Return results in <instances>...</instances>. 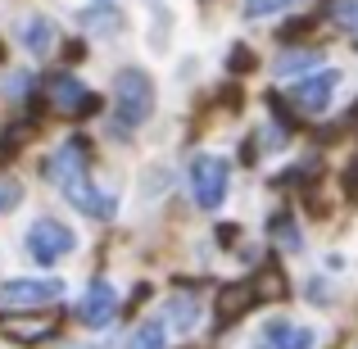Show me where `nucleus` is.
<instances>
[{
	"label": "nucleus",
	"instance_id": "obj_9",
	"mask_svg": "<svg viewBox=\"0 0 358 349\" xmlns=\"http://www.w3.org/2000/svg\"><path fill=\"white\" fill-rule=\"evenodd\" d=\"M18 41H23V50H32V55H50L55 45H59V27H55L45 14H32V18H23V27H18Z\"/></svg>",
	"mask_w": 358,
	"mask_h": 349
},
{
	"label": "nucleus",
	"instance_id": "obj_7",
	"mask_svg": "<svg viewBox=\"0 0 358 349\" xmlns=\"http://www.w3.org/2000/svg\"><path fill=\"white\" fill-rule=\"evenodd\" d=\"M313 345H317V332L290 322V318H268L254 336V349H313Z\"/></svg>",
	"mask_w": 358,
	"mask_h": 349
},
{
	"label": "nucleus",
	"instance_id": "obj_14",
	"mask_svg": "<svg viewBox=\"0 0 358 349\" xmlns=\"http://www.w3.org/2000/svg\"><path fill=\"white\" fill-rule=\"evenodd\" d=\"M168 322L164 318H150V322H141L136 332H131V341H127V349H164L168 345Z\"/></svg>",
	"mask_w": 358,
	"mask_h": 349
},
{
	"label": "nucleus",
	"instance_id": "obj_18",
	"mask_svg": "<svg viewBox=\"0 0 358 349\" xmlns=\"http://www.w3.org/2000/svg\"><path fill=\"white\" fill-rule=\"evenodd\" d=\"M18 204H23V186H18L14 177H5V182H0V213L18 209Z\"/></svg>",
	"mask_w": 358,
	"mask_h": 349
},
{
	"label": "nucleus",
	"instance_id": "obj_13",
	"mask_svg": "<svg viewBox=\"0 0 358 349\" xmlns=\"http://www.w3.org/2000/svg\"><path fill=\"white\" fill-rule=\"evenodd\" d=\"M164 322L173 327V332H191V327L200 322V304H195L191 295H177V299H168V313H164Z\"/></svg>",
	"mask_w": 358,
	"mask_h": 349
},
{
	"label": "nucleus",
	"instance_id": "obj_15",
	"mask_svg": "<svg viewBox=\"0 0 358 349\" xmlns=\"http://www.w3.org/2000/svg\"><path fill=\"white\" fill-rule=\"evenodd\" d=\"M299 0H241L245 18H272V14H290Z\"/></svg>",
	"mask_w": 358,
	"mask_h": 349
},
{
	"label": "nucleus",
	"instance_id": "obj_8",
	"mask_svg": "<svg viewBox=\"0 0 358 349\" xmlns=\"http://www.w3.org/2000/svg\"><path fill=\"white\" fill-rule=\"evenodd\" d=\"M118 313V290L109 281H91L87 295L78 299V322L82 327H109Z\"/></svg>",
	"mask_w": 358,
	"mask_h": 349
},
{
	"label": "nucleus",
	"instance_id": "obj_16",
	"mask_svg": "<svg viewBox=\"0 0 358 349\" xmlns=\"http://www.w3.org/2000/svg\"><path fill=\"white\" fill-rule=\"evenodd\" d=\"M272 236H277V245H286V250H299V232H295V218H290V213H277V218H272Z\"/></svg>",
	"mask_w": 358,
	"mask_h": 349
},
{
	"label": "nucleus",
	"instance_id": "obj_17",
	"mask_svg": "<svg viewBox=\"0 0 358 349\" xmlns=\"http://www.w3.org/2000/svg\"><path fill=\"white\" fill-rule=\"evenodd\" d=\"M331 14H336V23H341L345 32H354V36H358V0H336Z\"/></svg>",
	"mask_w": 358,
	"mask_h": 349
},
{
	"label": "nucleus",
	"instance_id": "obj_19",
	"mask_svg": "<svg viewBox=\"0 0 358 349\" xmlns=\"http://www.w3.org/2000/svg\"><path fill=\"white\" fill-rule=\"evenodd\" d=\"M350 195H358V164L350 168Z\"/></svg>",
	"mask_w": 358,
	"mask_h": 349
},
{
	"label": "nucleus",
	"instance_id": "obj_1",
	"mask_svg": "<svg viewBox=\"0 0 358 349\" xmlns=\"http://www.w3.org/2000/svg\"><path fill=\"white\" fill-rule=\"evenodd\" d=\"M87 141L82 136H69L64 141L59 150H55L50 159H45V182H55L64 191V200L73 204V209H82L87 213V218H105L109 209H114V204L105 200V195H100V186L91 182V173H87V164H91V155H87Z\"/></svg>",
	"mask_w": 358,
	"mask_h": 349
},
{
	"label": "nucleus",
	"instance_id": "obj_2",
	"mask_svg": "<svg viewBox=\"0 0 358 349\" xmlns=\"http://www.w3.org/2000/svg\"><path fill=\"white\" fill-rule=\"evenodd\" d=\"M155 114V82L145 69H122L114 78V131H136Z\"/></svg>",
	"mask_w": 358,
	"mask_h": 349
},
{
	"label": "nucleus",
	"instance_id": "obj_3",
	"mask_svg": "<svg viewBox=\"0 0 358 349\" xmlns=\"http://www.w3.org/2000/svg\"><path fill=\"white\" fill-rule=\"evenodd\" d=\"M227 186H231V164L222 155H195L191 164V195L200 209H222L227 200Z\"/></svg>",
	"mask_w": 358,
	"mask_h": 349
},
{
	"label": "nucleus",
	"instance_id": "obj_11",
	"mask_svg": "<svg viewBox=\"0 0 358 349\" xmlns=\"http://www.w3.org/2000/svg\"><path fill=\"white\" fill-rule=\"evenodd\" d=\"M254 299H259V290L245 286V281H241V286H227V290H222V299H218V327H231L245 308L254 304Z\"/></svg>",
	"mask_w": 358,
	"mask_h": 349
},
{
	"label": "nucleus",
	"instance_id": "obj_12",
	"mask_svg": "<svg viewBox=\"0 0 358 349\" xmlns=\"http://www.w3.org/2000/svg\"><path fill=\"white\" fill-rule=\"evenodd\" d=\"M317 64H322V50H317V45H304V50L277 55V78H295V73H313Z\"/></svg>",
	"mask_w": 358,
	"mask_h": 349
},
{
	"label": "nucleus",
	"instance_id": "obj_10",
	"mask_svg": "<svg viewBox=\"0 0 358 349\" xmlns=\"http://www.w3.org/2000/svg\"><path fill=\"white\" fill-rule=\"evenodd\" d=\"M45 91H50V105L55 109H82V105H87V87H82L73 73L50 78V82H45Z\"/></svg>",
	"mask_w": 358,
	"mask_h": 349
},
{
	"label": "nucleus",
	"instance_id": "obj_4",
	"mask_svg": "<svg viewBox=\"0 0 358 349\" xmlns=\"http://www.w3.org/2000/svg\"><path fill=\"white\" fill-rule=\"evenodd\" d=\"M73 250H78V232L64 227L59 218H36L27 227V254H32V263H59Z\"/></svg>",
	"mask_w": 358,
	"mask_h": 349
},
{
	"label": "nucleus",
	"instance_id": "obj_5",
	"mask_svg": "<svg viewBox=\"0 0 358 349\" xmlns=\"http://www.w3.org/2000/svg\"><path fill=\"white\" fill-rule=\"evenodd\" d=\"M341 69H322V73H304L299 82H290V105H299L304 114H327V105L336 100L341 91Z\"/></svg>",
	"mask_w": 358,
	"mask_h": 349
},
{
	"label": "nucleus",
	"instance_id": "obj_6",
	"mask_svg": "<svg viewBox=\"0 0 358 349\" xmlns=\"http://www.w3.org/2000/svg\"><path fill=\"white\" fill-rule=\"evenodd\" d=\"M55 299H64V281L55 277H18L0 286V304L9 308H45Z\"/></svg>",
	"mask_w": 358,
	"mask_h": 349
}]
</instances>
